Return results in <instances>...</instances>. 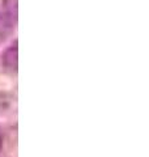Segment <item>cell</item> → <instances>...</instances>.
<instances>
[{"mask_svg":"<svg viewBox=\"0 0 149 157\" xmlns=\"http://www.w3.org/2000/svg\"><path fill=\"white\" fill-rule=\"evenodd\" d=\"M2 144H3V136H2V131H0V151H2Z\"/></svg>","mask_w":149,"mask_h":157,"instance_id":"277c9868","label":"cell"},{"mask_svg":"<svg viewBox=\"0 0 149 157\" xmlns=\"http://www.w3.org/2000/svg\"><path fill=\"white\" fill-rule=\"evenodd\" d=\"M18 48H17V39H14L13 43H11L6 51L2 55V66L6 73L11 76H14L17 73L18 68Z\"/></svg>","mask_w":149,"mask_h":157,"instance_id":"6da1fadb","label":"cell"},{"mask_svg":"<svg viewBox=\"0 0 149 157\" xmlns=\"http://www.w3.org/2000/svg\"><path fill=\"white\" fill-rule=\"evenodd\" d=\"M17 25V18H13L6 13L3 9H0V45L6 42L12 36L14 28Z\"/></svg>","mask_w":149,"mask_h":157,"instance_id":"7a4b0ae2","label":"cell"},{"mask_svg":"<svg viewBox=\"0 0 149 157\" xmlns=\"http://www.w3.org/2000/svg\"><path fill=\"white\" fill-rule=\"evenodd\" d=\"M2 9L13 18H17V0H3Z\"/></svg>","mask_w":149,"mask_h":157,"instance_id":"3957f363","label":"cell"}]
</instances>
